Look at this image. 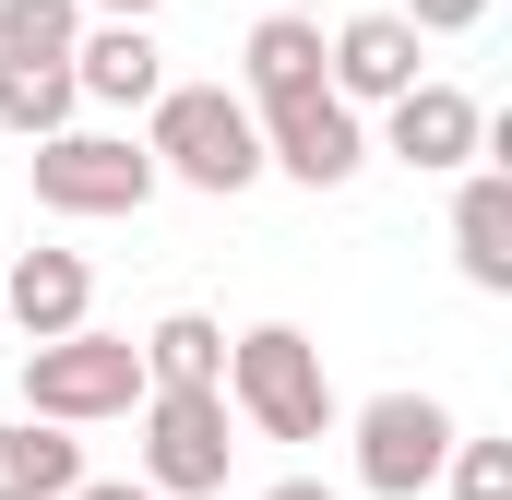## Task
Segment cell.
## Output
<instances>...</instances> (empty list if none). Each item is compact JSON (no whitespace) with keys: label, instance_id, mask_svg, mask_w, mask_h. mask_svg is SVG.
Masks as SVG:
<instances>
[{"label":"cell","instance_id":"6da1fadb","mask_svg":"<svg viewBox=\"0 0 512 500\" xmlns=\"http://www.w3.org/2000/svg\"><path fill=\"white\" fill-rule=\"evenodd\" d=\"M227 417H251L262 441H334L346 429V405H334V370H322V346L298 334V322H251V334H227Z\"/></svg>","mask_w":512,"mask_h":500},{"label":"cell","instance_id":"7a4b0ae2","mask_svg":"<svg viewBox=\"0 0 512 500\" xmlns=\"http://www.w3.org/2000/svg\"><path fill=\"white\" fill-rule=\"evenodd\" d=\"M143 155H155V179H179L203 203H239L262 179V131H251V108L227 84H167L143 108Z\"/></svg>","mask_w":512,"mask_h":500},{"label":"cell","instance_id":"3957f363","mask_svg":"<svg viewBox=\"0 0 512 500\" xmlns=\"http://www.w3.org/2000/svg\"><path fill=\"white\" fill-rule=\"evenodd\" d=\"M143 405V346L131 334H60V346H24V417L36 429H108Z\"/></svg>","mask_w":512,"mask_h":500},{"label":"cell","instance_id":"277c9868","mask_svg":"<svg viewBox=\"0 0 512 500\" xmlns=\"http://www.w3.org/2000/svg\"><path fill=\"white\" fill-rule=\"evenodd\" d=\"M346 441H358V489L370 500H417V489H441L465 417H453L441 393H370V405L346 417Z\"/></svg>","mask_w":512,"mask_h":500},{"label":"cell","instance_id":"5b68a950","mask_svg":"<svg viewBox=\"0 0 512 500\" xmlns=\"http://www.w3.org/2000/svg\"><path fill=\"white\" fill-rule=\"evenodd\" d=\"M131 429H143V489L155 500H227V465H239L227 393H143Z\"/></svg>","mask_w":512,"mask_h":500},{"label":"cell","instance_id":"8992f818","mask_svg":"<svg viewBox=\"0 0 512 500\" xmlns=\"http://www.w3.org/2000/svg\"><path fill=\"white\" fill-rule=\"evenodd\" d=\"M24 179H36V215H143L167 191L131 131H60V143L24 155Z\"/></svg>","mask_w":512,"mask_h":500},{"label":"cell","instance_id":"52a82bcc","mask_svg":"<svg viewBox=\"0 0 512 500\" xmlns=\"http://www.w3.org/2000/svg\"><path fill=\"white\" fill-rule=\"evenodd\" d=\"M251 131H262V167H274V179H298V191H346V179L370 167V120H358V108H334L322 84H310V96L251 108Z\"/></svg>","mask_w":512,"mask_h":500},{"label":"cell","instance_id":"ba28073f","mask_svg":"<svg viewBox=\"0 0 512 500\" xmlns=\"http://www.w3.org/2000/svg\"><path fill=\"white\" fill-rule=\"evenodd\" d=\"M370 155H393V167H417V179H465V167H489V108L465 96V84H417V96H393L382 108V143Z\"/></svg>","mask_w":512,"mask_h":500},{"label":"cell","instance_id":"9c48e42d","mask_svg":"<svg viewBox=\"0 0 512 500\" xmlns=\"http://www.w3.org/2000/svg\"><path fill=\"white\" fill-rule=\"evenodd\" d=\"M417 84H429V72H417V36H405L393 12H346V24L322 36V96H334V108L370 120L393 96H417Z\"/></svg>","mask_w":512,"mask_h":500},{"label":"cell","instance_id":"30bf717a","mask_svg":"<svg viewBox=\"0 0 512 500\" xmlns=\"http://www.w3.org/2000/svg\"><path fill=\"white\" fill-rule=\"evenodd\" d=\"M84 322H96V262H84V250H24V262L0 274V334L60 346V334H84Z\"/></svg>","mask_w":512,"mask_h":500},{"label":"cell","instance_id":"8fae6325","mask_svg":"<svg viewBox=\"0 0 512 500\" xmlns=\"http://www.w3.org/2000/svg\"><path fill=\"white\" fill-rule=\"evenodd\" d=\"M453 274L477 298H512V167L501 155L453 179Z\"/></svg>","mask_w":512,"mask_h":500},{"label":"cell","instance_id":"7c38bea8","mask_svg":"<svg viewBox=\"0 0 512 500\" xmlns=\"http://www.w3.org/2000/svg\"><path fill=\"white\" fill-rule=\"evenodd\" d=\"M72 96H84V108H155V96H167V48H155V24H84V48H72Z\"/></svg>","mask_w":512,"mask_h":500},{"label":"cell","instance_id":"4fadbf2b","mask_svg":"<svg viewBox=\"0 0 512 500\" xmlns=\"http://www.w3.org/2000/svg\"><path fill=\"white\" fill-rule=\"evenodd\" d=\"M322 84V24L310 12H262L251 36H239V108H274V96H310Z\"/></svg>","mask_w":512,"mask_h":500},{"label":"cell","instance_id":"5bb4252c","mask_svg":"<svg viewBox=\"0 0 512 500\" xmlns=\"http://www.w3.org/2000/svg\"><path fill=\"white\" fill-rule=\"evenodd\" d=\"M143 346V393H215L227 381V322L215 310H167L155 334H131Z\"/></svg>","mask_w":512,"mask_h":500},{"label":"cell","instance_id":"9a60e30c","mask_svg":"<svg viewBox=\"0 0 512 500\" xmlns=\"http://www.w3.org/2000/svg\"><path fill=\"white\" fill-rule=\"evenodd\" d=\"M72 489H84V441L12 417V429H0V500H72Z\"/></svg>","mask_w":512,"mask_h":500},{"label":"cell","instance_id":"2e32d148","mask_svg":"<svg viewBox=\"0 0 512 500\" xmlns=\"http://www.w3.org/2000/svg\"><path fill=\"white\" fill-rule=\"evenodd\" d=\"M84 0H0V72H72Z\"/></svg>","mask_w":512,"mask_h":500},{"label":"cell","instance_id":"e0dca14e","mask_svg":"<svg viewBox=\"0 0 512 500\" xmlns=\"http://www.w3.org/2000/svg\"><path fill=\"white\" fill-rule=\"evenodd\" d=\"M72 108H84L72 72H0V131H12V143H60Z\"/></svg>","mask_w":512,"mask_h":500},{"label":"cell","instance_id":"ac0fdd59","mask_svg":"<svg viewBox=\"0 0 512 500\" xmlns=\"http://www.w3.org/2000/svg\"><path fill=\"white\" fill-rule=\"evenodd\" d=\"M441 489L453 500H512V441H477V429H465L453 465H441Z\"/></svg>","mask_w":512,"mask_h":500},{"label":"cell","instance_id":"d6986e66","mask_svg":"<svg viewBox=\"0 0 512 500\" xmlns=\"http://www.w3.org/2000/svg\"><path fill=\"white\" fill-rule=\"evenodd\" d=\"M393 24L429 48V36H477V24H489V0H393Z\"/></svg>","mask_w":512,"mask_h":500},{"label":"cell","instance_id":"ffe728a7","mask_svg":"<svg viewBox=\"0 0 512 500\" xmlns=\"http://www.w3.org/2000/svg\"><path fill=\"white\" fill-rule=\"evenodd\" d=\"M167 0H84V24H155Z\"/></svg>","mask_w":512,"mask_h":500},{"label":"cell","instance_id":"44dd1931","mask_svg":"<svg viewBox=\"0 0 512 500\" xmlns=\"http://www.w3.org/2000/svg\"><path fill=\"white\" fill-rule=\"evenodd\" d=\"M72 500H155V489H143V477H84Z\"/></svg>","mask_w":512,"mask_h":500},{"label":"cell","instance_id":"7402d4cb","mask_svg":"<svg viewBox=\"0 0 512 500\" xmlns=\"http://www.w3.org/2000/svg\"><path fill=\"white\" fill-rule=\"evenodd\" d=\"M262 500H334V489H322V477H274Z\"/></svg>","mask_w":512,"mask_h":500}]
</instances>
